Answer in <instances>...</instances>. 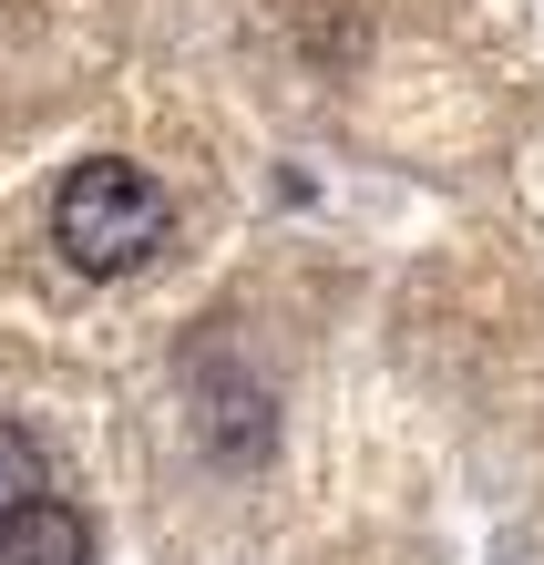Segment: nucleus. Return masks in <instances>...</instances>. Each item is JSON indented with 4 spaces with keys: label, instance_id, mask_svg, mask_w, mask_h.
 I'll list each match as a JSON object with an SVG mask.
<instances>
[{
    "label": "nucleus",
    "instance_id": "nucleus-1",
    "mask_svg": "<svg viewBox=\"0 0 544 565\" xmlns=\"http://www.w3.org/2000/svg\"><path fill=\"white\" fill-rule=\"evenodd\" d=\"M164 226H175L164 185L145 164H124V154H93V164H73V175L52 185V247L73 257L83 278H134L164 247Z\"/></svg>",
    "mask_w": 544,
    "mask_h": 565
},
{
    "label": "nucleus",
    "instance_id": "nucleus-3",
    "mask_svg": "<svg viewBox=\"0 0 544 565\" xmlns=\"http://www.w3.org/2000/svg\"><path fill=\"white\" fill-rule=\"evenodd\" d=\"M31 493H52V462H42V443H31V422L0 412V514L31 504Z\"/></svg>",
    "mask_w": 544,
    "mask_h": 565
},
{
    "label": "nucleus",
    "instance_id": "nucleus-2",
    "mask_svg": "<svg viewBox=\"0 0 544 565\" xmlns=\"http://www.w3.org/2000/svg\"><path fill=\"white\" fill-rule=\"evenodd\" d=\"M0 565H93V524L83 504H62V493H31V504L0 514Z\"/></svg>",
    "mask_w": 544,
    "mask_h": 565
}]
</instances>
